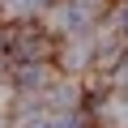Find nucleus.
Listing matches in <instances>:
<instances>
[{
	"mask_svg": "<svg viewBox=\"0 0 128 128\" xmlns=\"http://www.w3.org/2000/svg\"><path fill=\"white\" fill-rule=\"evenodd\" d=\"M124 26H128V13H124Z\"/></svg>",
	"mask_w": 128,
	"mask_h": 128,
	"instance_id": "f257e3e1",
	"label": "nucleus"
}]
</instances>
